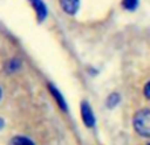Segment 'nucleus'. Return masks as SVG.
Returning <instances> with one entry per match:
<instances>
[{
	"label": "nucleus",
	"instance_id": "nucleus-11",
	"mask_svg": "<svg viewBox=\"0 0 150 145\" xmlns=\"http://www.w3.org/2000/svg\"><path fill=\"white\" fill-rule=\"evenodd\" d=\"M3 127H4V120H3L1 117H0V129H1Z\"/></svg>",
	"mask_w": 150,
	"mask_h": 145
},
{
	"label": "nucleus",
	"instance_id": "nucleus-12",
	"mask_svg": "<svg viewBox=\"0 0 150 145\" xmlns=\"http://www.w3.org/2000/svg\"><path fill=\"white\" fill-rule=\"evenodd\" d=\"M0 99H1V88H0Z\"/></svg>",
	"mask_w": 150,
	"mask_h": 145
},
{
	"label": "nucleus",
	"instance_id": "nucleus-2",
	"mask_svg": "<svg viewBox=\"0 0 150 145\" xmlns=\"http://www.w3.org/2000/svg\"><path fill=\"white\" fill-rule=\"evenodd\" d=\"M32 8L36 12V17L38 23H42L47 17V7L44 3V0H29Z\"/></svg>",
	"mask_w": 150,
	"mask_h": 145
},
{
	"label": "nucleus",
	"instance_id": "nucleus-7",
	"mask_svg": "<svg viewBox=\"0 0 150 145\" xmlns=\"http://www.w3.org/2000/svg\"><path fill=\"white\" fill-rule=\"evenodd\" d=\"M11 145H34V143L25 136H15L11 140Z\"/></svg>",
	"mask_w": 150,
	"mask_h": 145
},
{
	"label": "nucleus",
	"instance_id": "nucleus-1",
	"mask_svg": "<svg viewBox=\"0 0 150 145\" xmlns=\"http://www.w3.org/2000/svg\"><path fill=\"white\" fill-rule=\"evenodd\" d=\"M133 125L138 135L150 137V108L138 111L133 119Z\"/></svg>",
	"mask_w": 150,
	"mask_h": 145
},
{
	"label": "nucleus",
	"instance_id": "nucleus-3",
	"mask_svg": "<svg viewBox=\"0 0 150 145\" xmlns=\"http://www.w3.org/2000/svg\"><path fill=\"white\" fill-rule=\"evenodd\" d=\"M80 114H82V120L87 127H93L95 125V116H93V112L91 109L90 104L87 102H82V106H80Z\"/></svg>",
	"mask_w": 150,
	"mask_h": 145
},
{
	"label": "nucleus",
	"instance_id": "nucleus-6",
	"mask_svg": "<svg viewBox=\"0 0 150 145\" xmlns=\"http://www.w3.org/2000/svg\"><path fill=\"white\" fill-rule=\"evenodd\" d=\"M20 68H21V61L17 60V58H12V60L7 61L5 66H4L7 72H16L20 70Z\"/></svg>",
	"mask_w": 150,
	"mask_h": 145
},
{
	"label": "nucleus",
	"instance_id": "nucleus-8",
	"mask_svg": "<svg viewBox=\"0 0 150 145\" xmlns=\"http://www.w3.org/2000/svg\"><path fill=\"white\" fill-rule=\"evenodd\" d=\"M119 102H120L119 94L113 92V94H111V95L108 96V99H107V106H108L109 108H113L115 106H117V104H119Z\"/></svg>",
	"mask_w": 150,
	"mask_h": 145
},
{
	"label": "nucleus",
	"instance_id": "nucleus-13",
	"mask_svg": "<svg viewBox=\"0 0 150 145\" xmlns=\"http://www.w3.org/2000/svg\"><path fill=\"white\" fill-rule=\"evenodd\" d=\"M149 145H150V144H149Z\"/></svg>",
	"mask_w": 150,
	"mask_h": 145
},
{
	"label": "nucleus",
	"instance_id": "nucleus-5",
	"mask_svg": "<svg viewBox=\"0 0 150 145\" xmlns=\"http://www.w3.org/2000/svg\"><path fill=\"white\" fill-rule=\"evenodd\" d=\"M49 91H50V94H52V96L55 99V102H57V104H58V107H59L61 109H63V111H67V104H66V100H65V98L62 96V94L59 92V90H58L55 86H53V85H50L49 83Z\"/></svg>",
	"mask_w": 150,
	"mask_h": 145
},
{
	"label": "nucleus",
	"instance_id": "nucleus-9",
	"mask_svg": "<svg viewBox=\"0 0 150 145\" xmlns=\"http://www.w3.org/2000/svg\"><path fill=\"white\" fill-rule=\"evenodd\" d=\"M138 4V0H122V7L129 11H133Z\"/></svg>",
	"mask_w": 150,
	"mask_h": 145
},
{
	"label": "nucleus",
	"instance_id": "nucleus-4",
	"mask_svg": "<svg viewBox=\"0 0 150 145\" xmlns=\"http://www.w3.org/2000/svg\"><path fill=\"white\" fill-rule=\"evenodd\" d=\"M58 1L63 12H66L67 15H75L80 5V0H58Z\"/></svg>",
	"mask_w": 150,
	"mask_h": 145
},
{
	"label": "nucleus",
	"instance_id": "nucleus-10",
	"mask_svg": "<svg viewBox=\"0 0 150 145\" xmlns=\"http://www.w3.org/2000/svg\"><path fill=\"white\" fill-rule=\"evenodd\" d=\"M144 94H145L146 99H149V100H150V82L146 83L145 88H144Z\"/></svg>",
	"mask_w": 150,
	"mask_h": 145
}]
</instances>
